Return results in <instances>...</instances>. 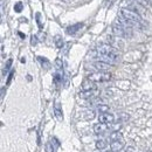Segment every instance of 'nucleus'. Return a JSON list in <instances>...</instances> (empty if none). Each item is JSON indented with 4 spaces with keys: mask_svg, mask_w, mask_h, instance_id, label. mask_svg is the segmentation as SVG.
Masks as SVG:
<instances>
[{
    "mask_svg": "<svg viewBox=\"0 0 152 152\" xmlns=\"http://www.w3.org/2000/svg\"><path fill=\"white\" fill-rule=\"evenodd\" d=\"M97 56L101 61L110 65L116 63L119 60V53L111 45H101L97 48Z\"/></svg>",
    "mask_w": 152,
    "mask_h": 152,
    "instance_id": "obj_1",
    "label": "nucleus"
},
{
    "mask_svg": "<svg viewBox=\"0 0 152 152\" xmlns=\"http://www.w3.org/2000/svg\"><path fill=\"white\" fill-rule=\"evenodd\" d=\"M120 17L123 18L124 20H127L131 26L138 23V22L142 20V19H140V15H139L138 13H136V12H133V11H131V10H128V8H123V10L120 11Z\"/></svg>",
    "mask_w": 152,
    "mask_h": 152,
    "instance_id": "obj_2",
    "label": "nucleus"
},
{
    "mask_svg": "<svg viewBox=\"0 0 152 152\" xmlns=\"http://www.w3.org/2000/svg\"><path fill=\"white\" fill-rule=\"evenodd\" d=\"M110 78H111V74L107 72H97L88 76V80L93 82H105V81H109Z\"/></svg>",
    "mask_w": 152,
    "mask_h": 152,
    "instance_id": "obj_3",
    "label": "nucleus"
},
{
    "mask_svg": "<svg viewBox=\"0 0 152 152\" xmlns=\"http://www.w3.org/2000/svg\"><path fill=\"white\" fill-rule=\"evenodd\" d=\"M112 32L116 36H128V27L116 22L112 26Z\"/></svg>",
    "mask_w": 152,
    "mask_h": 152,
    "instance_id": "obj_4",
    "label": "nucleus"
},
{
    "mask_svg": "<svg viewBox=\"0 0 152 152\" xmlns=\"http://www.w3.org/2000/svg\"><path fill=\"white\" fill-rule=\"evenodd\" d=\"M98 120H100V123H103V124H111L112 122L115 120V116L112 113H109V112L100 113Z\"/></svg>",
    "mask_w": 152,
    "mask_h": 152,
    "instance_id": "obj_5",
    "label": "nucleus"
},
{
    "mask_svg": "<svg viewBox=\"0 0 152 152\" xmlns=\"http://www.w3.org/2000/svg\"><path fill=\"white\" fill-rule=\"evenodd\" d=\"M93 66H94L98 72H108V70L111 68V66H110L109 63L103 62V61H96V62H94Z\"/></svg>",
    "mask_w": 152,
    "mask_h": 152,
    "instance_id": "obj_6",
    "label": "nucleus"
},
{
    "mask_svg": "<svg viewBox=\"0 0 152 152\" xmlns=\"http://www.w3.org/2000/svg\"><path fill=\"white\" fill-rule=\"evenodd\" d=\"M123 147H124L123 142H111L110 144V150L112 152H119L123 150Z\"/></svg>",
    "mask_w": 152,
    "mask_h": 152,
    "instance_id": "obj_7",
    "label": "nucleus"
},
{
    "mask_svg": "<svg viewBox=\"0 0 152 152\" xmlns=\"http://www.w3.org/2000/svg\"><path fill=\"white\" fill-rule=\"evenodd\" d=\"M107 124H103V123H98L97 124H95L94 125V132L96 133V135H102L103 132H105L107 131Z\"/></svg>",
    "mask_w": 152,
    "mask_h": 152,
    "instance_id": "obj_8",
    "label": "nucleus"
},
{
    "mask_svg": "<svg viewBox=\"0 0 152 152\" xmlns=\"http://www.w3.org/2000/svg\"><path fill=\"white\" fill-rule=\"evenodd\" d=\"M95 82L93 81H90V80H87L82 83V90L83 91H91V90H94L95 89Z\"/></svg>",
    "mask_w": 152,
    "mask_h": 152,
    "instance_id": "obj_9",
    "label": "nucleus"
},
{
    "mask_svg": "<svg viewBox=\"0 0 152 152\" xmlns=\"http://www.w3.org/2000/svg\"><path fill=\"white\" fill-rule=\"evenodd\" d=\"M123 139V135L118 131H113L111 135H110V140L111 142H122Z\"/></svg>",
    "mask_w": 152,
    "mask_h": 152,
    "instance_id": "obj_10",
    "label": "nucleus"
},
{
    "mask_svg": "<svg viewBox=\"0 0 152 152\" xmlns=\"http://www.w3.org/2000/svg\"><path fill=\"white\" fill-rule=\"evenodd\" d=\"M108 147V142L105 139H100L96 142V149L100 150V151H103Z\"/></svg>",
    "mask_w": 152,
    "mask_h": 152,
    "instance_id": "obj_11",
    "label": "nucleus"
},
{
    "mask_svg": "<svg viewBox=\"0 0 152 152\" xmlns=\"http://www.w3.org/2000/svg\"><path fill=\"white\" fill-rule=\"evenodd\" d=\"M81 27H82V23H77V25H75V26L69 27V28L67 29V32H68V34H75V33L77 32V29L81 28Z\"/></svg>",
    "mask_w": 152,
    "mask_h": 152,
    "instance_id": "obj_12",
    "label": "nucleus"
},
{
    "mask_svg": "<svg viewBox=\"0 0 152 152\" xmlns=\"http://www.w3.org/2000/svg\"><path fill=\"white\" fill-rule=\"evenodd\" d=\"M97 110L101 112V113H104V112H109V107L105 105V104H98L97 105Z\"/></svg>",
    "mask_w": 152,
    "mask_h": 152,
    "instance_id": "obj_13",
    "label": "nucleus"
},
{
    "mask_svg": "<svg viewBox=\"0 0 152 152\" xmlns=\"http://www.w3.org/2000/svg\"><path fill=\"white\" fill-rule=\"evenodd\" d=\"M45 150H46V152H54V145L52 143H47Z\"/></svg>",
    "mask_w": 152,
    "mask_h": 152,
    "instance_id": "obj_14",
    "label": "nucleus"
},
{
    "mask_svg": "<svg viewBox=\"0 0 152 152\" xmlns=\"http://www.w3.org/2000/svg\"><path fill=\"white\" fill-rule=\"evenodd\" d=\"M85 115H87V117H85V118H87V119H90V120L95 117V112H94V111H87V112H85Z\"/></svg>",
    "mask_w": 152,
    "mask_h": 152,
    "instance_id": "obj_15",
    "label": "nucleus"
},
{
    "mask_svg": "<svg viewBox=\"0 0 152 152\" xmlns=\"http://www.w3.org/2000/svg\"><path fill=\"white\" fill-rule=\"evenodd\" d=\"M56 40H57V41H56V46H57V47H61V46H63V41L61 40L60 38H56Z\"/></svg>",
    "mask_w": 152,
    "mask_h": 152,
    "instance_id": "obj_16",
    "label": "nucleus"
},
{
    "mask_svg": "<svg viewBox=\"0 0 152 152\" xmlns=\"http://www.w3.org/2000/svg\"><path fill=\"white\" fill-rule=\"evenodd\" d=\"M55 115L57 116V118H58V119H62V113L60 112V110H58V109H55Z\"/></svg>",
    "mask_w": 152,
    "mask_h": 152,
    "instance_id": "obj_17",
    "label": "nucleus"
},
{
    "mask_svg": "<svg viewBox=\"0 0 152 152\" xmlns=\"http://www.w3.org/2000/svg\"><path fill=\"white\" fill-rule=\"evenodd\" d=\"M14 8H15V11L20 12V11H21V8H22V4H21V3H18V4H17V6H15Z\"/></svg>",
    "mask_w": 152,
    "mask_h": 152,
    "instance_id": "obj_18",
    "label": "nucleus"
},
{
    "mask_svg": "<svg viewBox=\"0 0 152 152\" xmlns=\"http://www.w3.org/2000/svg\"><path fill=\"white\" fill-rule=\"evenodd\" d=\"M137 1L139 4H142V5H147L149 4V0H137Z\"/></svg>",
    "mask_w": 152,
    "mask_h": 152,
    "instance_id": "obj_19",
    "label": "nucleus"
},
{
    "mask_svg": "<svg viewBox=\"0 0 152 152\" xmlns=\"http://www.w3.org/2000/svg\"><path fill=\"white\" fill-rule=\"evenodd\" d=\"M35 43H36V38L32 36V45H35Z\"/></svg>",
    "mask_w": 152,
    "mask_h": 152,
    "instance_id": "obj_20",
    "label": "nucleus"
},
{
    "mask_svg": "<svg viewBox=\"0 0 152 152\" xmlns=\"http://www.w3.org/2000/svg\"><path fill=\"white\" fill-rule=\"evenodd\" d=\"M12 76H13V73H11V74H10V76H8V80H7V82H10V81H11Z\"/></svg>",
    "mask_w": 152,
    "mask_h": 152,
    "instance_id": "obj_21",
    "label": "nucleus"
},
{
    "mask_svg": "<svg viewBox=\"0 0 152 152\" xmlns=\"http://www.w3.org/2000/svg\"><path fill=\"white\" fill-rule=\"evenodd\" d=\"M150 4H151V5H152V0H150Z\"/></svg>",
    "mask_w": 152,
    "mask_h": 152,
    "instance_id": "obj_22",
    "label": "nucleus"
},
{
    "mask_svg": "<svg viewBox=\"0 0 152 152\" xmlns=\"http://www.w3.org/2000/svg\"><path fill=\"white\" fill-rule=\"evenodd\" d=\"M149 1H150V0H149Z\"/></svg>",
    "mask_w": 152,
    "mask_h": 152,
    "instance_id": "obj_23",
    "label": "nucleus"
},
{
    "mask_svg": "<svg viewBox=\"0 0 152 152\" xmlns=\"http://www.w3.org/2000/svg\"><path fill=\"white\" fill-rule=\"evenodd\" d=\"M111 152H112V151H111Z\"/></svg>",
    "mask_w": 152,
    "mask_h": 152,
    "instance_id": "obj_24",
    "label": "nucleus"
}]
</instances>
